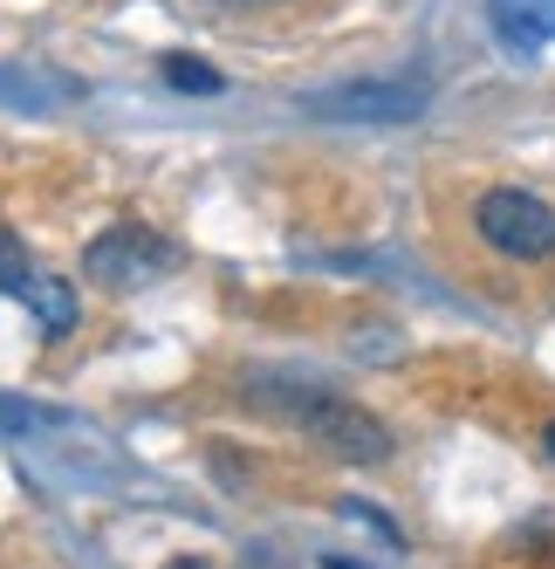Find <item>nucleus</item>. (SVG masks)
Listing matches in <instances>:
<instances>
[{"label":"nucleus","mask_w":555,"mask_h":569,"mask_svg":"<svg viewBox=\"0 0 555 569\" xmlns=\"http://www.w3.org/2000/svg\"><path fill=\"white\" fill-rule=\"evenodd\" d=\"M548 453H555V426H548Z\"/></svg>","instance_id":"f8f14e48"},{"label":"nucleus","mask_w":555,"mask_h":569,"mask_svg":"<svg viewBox=\"0 0 555 569\" xmlns=\"http://www.w3.org/2000/svg\"><path fill=\"white\" fill-rule=\"evenodd\" d=\"M282 412H289L295 426H309V439H323L330 453H343V460H384V453H391L384 426H377L371 412H356V405L330 398V391H302V398L282 405Z\"/></svg>","instance_id":"f03ea898"},{"label":"nucleus","mask_w":555,"mask_h":569,"mask_svg":"<svg viewBox=\"0 0 555 569\" xmlns=\"http://www.w3.org/2000/svg\"><path fill=\"white\" fill-rule=\"evenodd\" d=\"M172 569H206V562H172Z\"/></svg>","instance_id":"9d476101"},{"label":"nucleus","mask_w":555,"mask_h":569,"mask_svg":"<svg viewBox=\"0 0 555 569\" xmlns=\"http://www.w3.org/2000/svg\"><path fill=\"white\" fill-rule=\"evenodd\" d=\"M165 83H172V90H220V76H213L206 62H185V56H172V62H165Z\"/></svg>","instance_id":"6e6552de"},{"label":"nucleus","mask_w":555,"mask_h":569,"mask_svg":"<svg viewBox=\"0 0 555 569\" xmlns=\"http://www.w3.org/2000/svg\"><path fill=\"white\" fill-rule=\"evenodd\" d=\"M226 8H254V0H226Z\"/></svg>","instance_id":"9b49d317"},{"label":"nucleus","mask_w":555,"mask_h":569,"mask_svg":"<svg viewBox=\"0 0 555 569\" xmlns=\"http://www.w3.org/2000/svg\"><path fill=\"white\" fill-rule=\"evenodd\" d=\"M473 227H481V240H487L494 254H507V261H548L555 254V213L542 207L535 192H522V186L481 192Z\"/></svg>","instance_id":"f257e3e1"},{"label":"nucleus","mask_w":555,"mask_h":569,"mask_svg":"<svg viewBox=\"0 0 555 569\" xmlns=\"http://www.w3.org/2000/svg\"><path fill=\"white\" fill-rule=\"evenodd\" d=\"M28 274H34V268H28V248H21L14 233H0V296H21Z\"/></svg>","instance_id":"0eeeda50"},{"label":"nucleus","mask_w":555,"mask_h":569,"mask_svg":"<svg viewBox=\"0 0 555 569\" xmlns=\"http://www.w3.org/2000/svg\"><path fill=\"white\" fill-rule=\"evenodd\" d=\"M487 21L507 56H542L555 42V0H487Z\"/></svg>","instance_id":"39448f33"},{"label":"nucleus","mask_w":555,"mask_h":569,"mask_svg":"<svg viewBox=\"0 0 555 569\" xmlns=\"http://www.w3.org/2000/svg\"><path fill=\"white\" fill-rule=\"evenodd\" d=\"M21 302L34 309L42 337H69V330H75V296H69V281H62V274H28Z\"/></svg>","instance_id":"423d86ee"},{"label":"nucleus","mask_w":555,"mask_h":569,"mask_svg":"<svg viewBox=\"0 0 555 569\" xmlns=\"http://www.w3.org/2000/svg\"><path fill=\"white\" fill-rule=\"evenodd\" d=\"M83 268L103 281V289H138V281L172 268V248H165V240H151V233H138V227H110L97 248L83 254Z\"/></svg>","instance_id":"7ed1b4c3"},{"label":"nucleus","mask_w":555,"mask_h":569,"mask_svg":"<svg viewBox=\"0 0 555 569\" xmlns=\"http://www.w3.org/2000/svg\"><path fill=\"white\" fill-rule=\"evenodd\" d=\"M323 569H356V562H343V556H330V562H323Z\"/></svg>","instance_id":"1a4fd4ad"},{"label":"nucleus","mask_w":555,"mask_h":569,"mask_svg":"<svg viewBox=\"0 0 555 569\" xmlns=\"http://www.w3.org/2000/svg\"><path fill=\"white\" fill-rule=\"evenodd\" d=\"M309 110H323V117H418L425 90L418 83H350V90L309 97Z\"/></svg>","instance_id":"20e7f679"}]
</instances>
